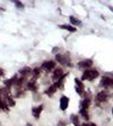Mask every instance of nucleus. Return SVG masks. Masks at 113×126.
<instances>
[{
    "label": "nucleus",
    "mask_w": 113,
    "mask_h": 126,
    "mask_svg": "<svg viewBox=\"0 0 113 126\" xmlns=\"http://www.w3.org/2000/svg\"><path fill=\"white\" fill-rule=\"evenodd\" d=\"M98 76H100V73H98L96 70H92V69H90V70H85V72L82 76V80L93 81V80H95Z\"/></svg>",
    "instance_id": "1"
},
{
    "label": "nucleus",
    "mask_w": 113,
    "mask_h": 126,
    "mask_svg": "<svg viewBox=\"0 0 113 126\" xmlns=\"http://www.w3.org/2000/svg\"><path fill=\"white\" fill-rule=\"evenodd\" d=\"M55 61L59 62L62 65H67V66H71L70 64V58L68 54H55Z\"/></svg>",
    "instance_id": "2"
},
{
    "label": "nucleus",
    "mask_w": 113,
    "mask_h": 126,
    "mask_svg": "<svg viewBox=\"0 0 113 126\" xmlns=\"http://www.w3.org/2000/svg\"><path fill=\"white\" fill-rule=\"evenodd\" d=\"M40 68L42 69V70L46 71V72H51L52 70H54L55 69V62L54 61H44V62L42 63V65L40 66Z\"/></svg>",
    "instance_id": "3"
},
{
    "label": "nucleus",
    "mask_w": 113,
    "mask_h": 126,
    "mask_svg": "<svg viewBox=\"0 0 113 126\" xmlns=\"http://www.w3.org/2000/svg\"><path fill=\"white\" fill-rule=\"evenodd\" d=\"M66 76V74H65ZM63 71H62V69H60V68H57V69H54L53 70V72H52V81L53 82H57V81H59L61 78H63Z\"/></svg>",
    "instance_id": "4"
},
{
    "label": "nucleus",
    "mask_w": 113,
    "mask_h": 126,
    "mask_svg": "<svg viewBox=\"0 0 113 126\" xmlns=\"http://www.w3.org/2000/svg\"><path fill=\"white\" fill-rule=\"evenodd\" d=\"M78 68L79 69H85V70H90L93 65V61L92 60H83V61H79L78 63Z\"/></svg>",
    "instance_id": "5"
},
{
    "label": "nucleus",
    "mask_w": 113,
    "mask_h": 126,
    "mask_svg": "<svg viewBox=\"0 0 113 126\" xmlns=\"http://www.w3.org/2000/svg\"><path fill=\"white\" fill-rule=\"evenodd\" d=\"M37 89H39V87H37V84H36V80H35V79H32L28 82H26V90L36 92Z\"/></svg>",
    "instance_id": "6"
},
{
    "label": "nucleus",
    "mask_w": 113,
    "mask_h": 126,
    "mask_svg": "<svg viewBox=\"0 0 113 126\" xmlns=\"http://www.w3.org/2000/svg\"><path fill=\"white\" fill-rule=\"evenodd\" d=\"M17 79H18V76L16 74V76L11 77L10 79H6L5 81H3V84H5V87L7 88V89H10V87L15 86L16 81H17Z\"/></svg>",
    "instance_id": "7"
},
{
    "label": "nucleus",
    "mask_w": 113,
    "mask_h": 126,
    "mask_svg": "<svg viewBox=\"0 0 113 126\" xmlns=\"http://www.w3.org/2000/svg\"><path fill=\"white\" fill-rule=\"evenodd\" d=\"M101 86L105 87V88H111V87H113V78L103 77L102 80H101Z\"/></svg>",
    "instance_id": "8"
},
{
    "label": "nucleus",
    "mask_w": 113,
    "mask_h": 126,
    "mask_svg": "<svg viewBox=\"0 0 113 126\" xmlns=\"http://www.w3.org/2000/svg\"><path fill=\"white\" fill-rule=\"evenodd\" d=\"M43 108H44V106H43V105H40V106H36V107H33V109H32V115L34 116V118L39 119L40 116H41V113L43 111Z\"/></svg>",
    "instance_id": "9"
},
{
    "label": "nucleus",
    "mask_w": 113,
    "mask_h": 126,
    "mask_svg": "<svg viewBox=\"0 0 113 126\" xmlns=\"http://www.w3.org/2000/svg\"><path fill=\"white\" fill-rule=\"evenodd\" d=\"M69 106V98L67 96H61L60 98V109L66 110Z\"/></svg>",
    "instance_id": "10"
},
{
    "label": "nucleus",
    "mask_w": 113,
    "mask_h": 126,
    "mask_svg": "<svg viewBox=\"0 0 113 126\" xmlns=\"http://www.w3.org/2000/svg\"><path fill=\"white\" fill-rule=\"evenodd\" d=\"M96 100L97 102H104L108 100V92L106 91H100L96 94Z\"/></svg>",
    "instance_id": "11"
},
{
    "label": "nucleus",
    "mask_w": 113,
    "mask_h": 126,
    "mask_svg": "<svg viewBox=\"0 0 113 126\" xmlns=\"http://www.w3.org/2000/svg\"><path fill=\"white\" fill-rule=\"evenodd\" d=\"M18 73H19L21 77H25V78H27V76L32 74V69L28 68V66H24L23 69H21V70L18 71Z\"/></svg>",
    "instance_id": "12"
},
{
    "label": "nucleus",
    "mask_w": 113,
    "mask_h": 126,
    "mask_svg": "<svg viewBox=\"0 0 113 126\" xmlns=\"http://www.w3.org/2000/svg\"><path fill=\"white\" fill-rule=\"evenodd\" d=\"M90 105V97H86L84 100H82V102H80V109L88 110Z\"/></svg>",
    "instance_id": "13"
},
{
    "label": "nucleus",
    "mask_w": 113,
    "mask_h": 126,
    "mask_svg": "<svg viewBox=\"0 0 113 126\" xmlns=\"http://www.w3.org/2000/svg\"><path fill=\"white\" fill-rule=\"evenodd\" d=\"M57 90H58V89L55 88V86H54V84H52V86H50V87H49V88H47L46 90H45V91H44V94H46L47 97H52L53 94H54L55 92H57Z\"/></svg>",
    "instance_id": "14"
},
{
    "label": "nucleus",
    "mask_w": 113,
    "mask_h": 126,
    "mask_svg": "<svg viewBox=\"0 0 113 126\" xmlns=\"http://www.w3.org/2000/svg\"><path fill=\"white\" fill-rule=\"evenodd\" d=\"M41 73H42V69H41V68H35V69H33V70H32L33 79H35V80H36V79L41 76Z\"/></svg>",
    "instance_id": "15"
},
{
    "label": "nucleus",
    "mask_w": 113,
    "mask_h": 126,
    "mask_svg": "<svg viewBox=\"0 0 113 126\" xmlns=\"http://www.w3.org/2000/svg\"><path fill=\"white\" fill-rule=\"evenodd\" d=\"M70 119H71V122H72V124H74L75 126H82V124H80V121H79V117L77 115L72 114V115L70 116Z\"/></svg>",
    "instance_id": "16"
},
{
    "label": "nucleus",
    "mask_w": 113,
    "mask_h": 126,
    "mask_svg": "<svg viewBox=\"0 0 113 126\" xmlns=\"http://www.w3.org/2000/svg\"><path fill=\"white\" fill-rule=\"evenodd\" d=\"M26 80H27V78H25V77H19V78L17 79V81H16L15 86L17 87V88H21V87L26 82Z\"/></svg>",
    "instance_id": "17"
},
{
    "label": "nucleus",
    "mask_w": 113,
    "mask_h": 126,
    "mask_svg": "<svg viewBox=\"0 0 113 126\" xmlns=\"http://www.w3.org/2000/svg\"><path fill=\"white\" fill-rule=\"evenodd\" d=\"M60 28H62V29H66V31H68V32H76L77 31V28L76 27H74V26H71V25H60Z\"/></svg>",
    "instance_id": "18"
},
{
    "label": "nucleus",
    "mask_w": 113,
    "mask_h": 126,
    "mask_svg": "<svg viewBox=\"0 0 113 126\" xmlns=\"http://www.w3.org/2000/svg\"><path fill=\"white\" fill-rule=\"evenodd\" d=\"M5 101H6V104H7L8 107H13V106H15V101H14V99L10 97V96L5 97Z\"/></svg>",
    "instance_id": "19"
},
{
    "label": "nucleus",
    "mask_w": 113,
    "mask_h": 126,
    "mask_svg": "<svg viewBox=\"0 0 113 126\" xmlns=\"http://www.w3.org/2000/svg\"><path fill=\"white\" fill-rule=\"evenodd\" d=\"M69 20H70V23H71V26H74V27L75 26H78V25H80V24H82V21L78 20L76 17H72V16H70Z\"/></svg>",
    "instance_id": "20"
},
{
    "label": "nucleus",
    "mask_w": 113,
    "mask_h": 126,
    "mask_svg": "<svg viewBox=\"0 0 113 126\" xmlns=\"http://www.w3.org/2000/svg\"><path fill=\"white\" fill-rule=\"evenodd\" d=\"M79 113H80L82 117L84 118L85 121H88V119H90V115H88V111H87V110H83V109H80V110H79Z\"/></svg>",
    "instance_id": "21"
},
{
    "label": "nucleus",
    "mask_w": 113,
    "mask_h": 126,
    "mask_svg": "<svg viewBox=\"0 0 113 126\" xmlns=\"http://www.w3.org/2000/svg\"><path fill=\"white\" fill-rule=\"evenodd\" d=\"M75 82H76V87H77V88L84 90V84H83V82L80 81L79 79H75Z\"/></svg>",
    "instance_id": "22"
},
{
    "label": "nucleus",
    "mask_w": 113,
    "mask_h": 126,
    "mask_svg": "<svg viewBox=\"0 0 113 126\" xmlns=\"http://www.w3.org/2000/svg\"><path fill=\"white\" fill-rule=\"evenodd\" d=\"M14 2H15V5H16V7L17 8H21V9H23L24 8V5L21 2V1H14Z\"/></svg>",
    "instance_id": "23"
},
{
    "label": "nucleus",
    "mask_w": 113,
    "mask_h": 126,
    "mask_svg": "<svg viewBox=\"0 0 113 126\" xmlns=\"http://www.w3.org/2000/svg\"><path fill=\"white\" fill-rule=\"evenodd\" d=\"M82 126H96L94 123H84Z\"/></svg>",
    "instance_id": "24"
},
{
    "label": "nucleus",
    "mask_w": 113,
    "mask_h": 126,
    "mask_svg": "<svg viewBox=\"0 0 113 126\" xmlns=\"http://www.w3.org/2000/svg\"><path fill=\"white\" fill-rule=\"evenodd\" d=\"M66 125H67V123L66 122H63V121H61L60 123L58 124V126H66Z\"/></svg>",
    "instance_id": "25"
},
{
    "label": "nucleus",
    "mask_w": 113,
    "mask_h": 126,
    "mask_svg": "<svg viewBox=\"0 0 113 126\" xmlns=\"http://www.w3.org/2000/svg\"><path fill=\"white\" fill-rule=\"evenodd\" d=\"M3 74H5V71H3V69L0 68V77H2Z\"/></svg>",
    "instance_id": "26"
},
{
    "label": "nucleus",
    "mask_w": 113,
    "mask_h": 126,
    "mask_svg": "<svg viewBox=\"0 0 113 126\" xmlns=\"http://www.w3.org/2000/svg\"><path fill=\"white\" fill-rule=\"evenodd\" d=\"M26 126H33V125H32L31 123H27V124H26Z\"/></svg>",
    "instance_id": "27"
},
{
    "label": "nucleus",
    "mask_w": 113,
    "mask_h": 126,
    "mask_svg": "<svg viewBox=\"0 0 113 126\" xmlns=\"http://www.w3.org/2000/svg\"><path fill=\"white\" fill-rule=\"evenodd\" d=\"M0 10H3V8H1V7H0Z\"/></svg>",
    "instance_id": "28"
},
{
    "label": "nucleus",
    "mask_w": 113,
    "mask_h": 126,
    "mask_svg": "<svg viewBox=\"0 0 113 126\" xmlns=\"http://www.w3.org/2000/svg\"><path fill=\"white\" fill-rule=\"evenodd\" d=\"M112 114H113V109H112Z\"/></svg>",
    "instance_id": "29"
}]
</instances>
